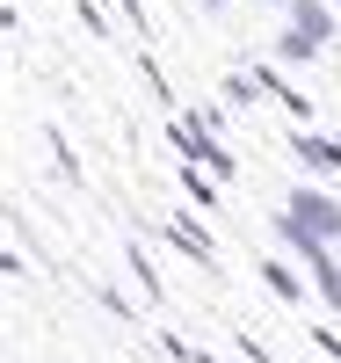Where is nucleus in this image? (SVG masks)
<instances>
[{"label":"nucleus","instance_id":"f257e3e1","mask_svg":"<svg viewBox=\"0 0 341 363\" xmlns=\"http://www.w3.org/2000/svg\"><path fill=\"white\" fill-rule=\"evenodd\" d=\"M284 211L305 225V233H320V240H334L341 247V189H327L320 174H305V182H291V196H284Z\"/></svg>","mask_w":341,"mask_h":363},{"label":"nucleus","instance_id":"f03ea898","mask_svg":"<svg viewBox=\"0 0 341 363\" xmlns=\"http://www.w3.org/2000/svg\"><path fill=\"white\" fill-rule=\"evenodd\" d=\"M189 211H196V203H174L167 218H160V240H167V247H181L196 269H211V277H218V240H211V233L189 218Z\"/></svg>","mask_w":341,"mask_h":363},{"label":"nucleus","instance_id":"7ed1b4c3","mask_svg":"<svg viewBox=\"0 0 341 363\" xmlns=\"http://www.w3.org/2000/svg\"><path fill=\"white\" fill-rule=\"evenodd\" d=\"M291 160H298L305 174H320V182H341V138L298 124V131H291Z\"/></svg>","mask_w":341,"mask_h":363},{"label":"nucleus","instance_id":"20e7f679","mask_svg":"<svg viewBox=\"0 0 341 363\" xmlns=\"http://www.w3.org/2000/svg\"><path fill=\"white\" fill-rule=\"evenodd\" d=\"M255 80L269 87V102L284 109L291 124H313V116H320V109H313V95H305V87H291V66H276V58H262V66H255Z\"/></svg>","mask_w":341,"mask_h":363},{"label":"nucleus","instance_id":"39448f33","mask_svg":"<svg viewBox=\"0 0 341 363\" xmlns=\"http://www.w3.org/2000/svg\"><path fill=\"white\" fill-rule=\"evenodd\" d=\"M269 58H276V66H313V58H327V44L313 37V29H298V22H284V29H269Z\"/></svg>","mask_w":341,"mask_h":363},{"label":"nucleus","instance_id":"423d86ee","mask_svg":"<svg viewBox=\"0 0 341 363\" xmlns=\"http://www.w3.org/2000/svg\"><path fill=\"white\" fill-rule=\"evenodd\" d=\"M262 291L276 298V306H305V298H313V277H305V262L291 269V262H276V255H262Z\"/></svg>","mask_w":341,"mask_h":363},{"label":"nucleus","instance_id":"0eeeda50","mask_svg":"<svg viewBox=\"0 0 341 363\" xmlns=\"http://www.w3.org/2000/svg\"><path fill=\"white\" fill-rule=\"evenodd\" d=\"M284 22H298V29H313V37L334 51L341 44V8H334V0H291V8H284Z\"/></svg>","mask_w":341,"mask_h":363},{"label":"nucleus","instance_id":"6e6552de","mask_svg":"<svg viewBox=\"0 0 341 363\" xmlns=\"http://www.w3.org/2000/svg\"><path fill=\"white\" fill-rule=\"evenodd\" d=\"M262 95H269V87L255 80V66H233V73H218V102H225V109H240V116H247Z\"/></svg>","mask_w":341,"mask_h":363},{"label":"nucleus","instance_id":"1a4fd4ad","mask_svg":"<svg viewBox=\"0 0 341 363\" xmlns=\"http://www.w3.org/2000/svg\"><path fill=\"white\" fill-rule=\"evenodd\" d=\"M123 262H131V277H138V291L152 298V306H160V298H167V284H160V269H152V255H145V247H123Z\"/></svg>","mask_w":341,"mask_h":363},{"label":"nucleus","instance_id":"9d476101","mask_svg":"<svg viewBox=\"0 0 341 363\" xmlns=\"http://www.w3.org/2000/svg\"><path fill=\"white\" fill-rule=\"evenodd\" d=\"M44 145H51V167L66 174V182H80V153H73V145H66V131L51 124V131H44Z\"/></svg>","mask_w":341,"mask_h":363},{"label":"nucleus","instance_id":"9b49d317","mask_svg":"<svg viewBox=\"0 0 341 363\" xmlns=\"http://www.w3.org/2000/svg\"><path fill=\"white\" fill-rule=\"evenodd\" d=\"M181 116H189L196 131H218L225 138V102H196V109H181Z\"/></svg>","mask_w":341,"mask_h":363},{"label":"nucleus","instance_id":"f8f14e48","mask_svg":"<svg viewBox=\"0 0 341 363\" xmlns=\"http://www.w3.org/2000/svg\"><path fill=\"white\" fill-rule=\"evenodd\" d=\"M73 15H80V29H95V37H109V8H102V0H73Z\"/></svg>","mask_w":341,"mask_h":363},{"label":"nucleus","instance_id":"ddd939ff","mask_svg":"<svg viewBox=\"0 0 341 363\" xmlns=\"http://www.w3.org/2000/svg\"><path fill=\"white\" fill-rule=\"evenodd\" d=\"M313 349H320L327 363H341V335H334V327H320V320H313Z\"/></svg>","mask_w":341,"mask_h":363},{"label":"nucleus","instance_id":"4468645a","mask_svg":"<svg viewBox=\"0 0 341 363\" xmlns=\"http://www.w3.org/2000/svg\"><path fill=\"white\" fill-rule=\"evenodd\" d=\"M240 356H247V363H276V356H269V349H262L255 335H240Z\"/></svg>","mask_w":341,"mask_h":363},{"label":"nucleus","instance_id":"2eb2a0df","mask_svg":"<svg viewBox=\"0 0 341 363\" xmlns=\"http://www.w3.org/2000/svg\"><path fill=\"white\" fill-rule=\"evenodd\" d=\"M196 8H203V15H225V8H233V0H196Z\"/></svg>","mask_w":341,"mask_h":363},{"label":"nucleus","instance_id":"dca6fc26","mask_svg":"<svg viewBox=\"0 0 341 363\" xmlns=\"http://www.w3.org/2000/svg\"><path fill=\"white\" fill-rule=\"evenodd\" d=\"M269 8H276V15H284V8H291V0H269Z\"/></svg>","mask_w":341,"mask_h":363},{"label":"nucleus","instance_id":"f3484780","mask_svg":"<svg viewBox=\"0 0 341 363\" xmlns=\"http://www.w3.org/2000/svg\"><path fill=\"white\" fill-rule=\"evenodd\" d=\"M334 8H341V0H334Z\"/></svg>","mask_w":341,"mask_h":363}]
</instances>
